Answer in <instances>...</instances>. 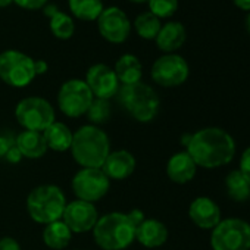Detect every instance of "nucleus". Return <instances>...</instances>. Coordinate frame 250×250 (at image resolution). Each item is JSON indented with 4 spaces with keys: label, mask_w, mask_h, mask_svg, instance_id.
<instances>
[{
    "label": "nucleus",
    "mask_w": 250,
    "mask_h": 250,
    "mask_svg": "<svg viewBox=\"0 0 250 250\" xmlns=\"http://www.w3.org/2000/svg\"><path fill=\"white\" fill-rule=\"evenodd\" d=\"M12 2H15L17 5H20L24 9H31L33 11V9L43 8L47 3V0H12Z\"/></svg>",
    "instance_id": "2f4dec72"
},
{
    "label": "nucleus",
    "mask_w": 250,
    "mask_h": 250,
    "mask_svg": "<svg viewBox=\"0 0 250 250\" xmlns=\"http://www.w3.org/2000/svg\"><path fill=\"white\" fill-rule=\"evenodd\" d=\"M238 171L244 175V178L250 184V147L244 150V153L241 156V161H240V169Z\"/></svg>",
    "instance_id": "7c9ffc66"
},
{
    "label": "nucleus",
    "mask_w": 250,
    "mask_h": 250,
    "mask_svg": "<svg viewBox=\"0 0 250 250\" xmlns=\"http://www.w3.org/2000/svg\"><path fill=\"white\" fill-rule=\"evenodd\" d=\"M84 81L96 99H104V100L115 97L121 85L113 68L107 66L106 63L91 65L87 71Z\"/></svg>",
    "instance_id": "4468645a"
},
{
    "label": "nucleus",
    "mask_w": 250,
    "mask_h": 250,
    "mask_svg": "<svg viewBox=\"0 0 250 250\" xmlns=\"http://www.w3.org/2000/svg\"><path fill=\"white\" fill-rule=\"evenodd\" d=\"M225 188L228 196L235 202H244L250 197V184L238 169L231 171L227 175Z\"/></svg>",
    "instance_id": "393cba45"
},
{
    "label": "nucleus",
    "mask_w": 250,
    "mask_h": 250,
    "mask_svg": "<svg viewBox=\"0 0 250 250\" xmlns=\"http://www.w3.org/2000/svg\"><path fill=\"white\" fill-rule=\"evenodd\" d=\"M213 250H250V224L229 218L221 221L210 235Z\"/></svg>",
    "instance_id": "6e6552de"
},
{
    "label": "nucleus",
    "mask_w": 250,
    "mask_h": 250,
    "mask_svg": "<svg viewBox=\"0 0 250 250\" xmlns=\"http://www.w3.org/2000/svg\"><path fill=\"white\" fill-rule=\"evenodd\" d=\"M12 3V0H0V8H5Z\"/></svg>",
    "instance_id": "4c0bfd02"
},
{
    "label": "nucleus",
    "mask_w": 250,
    "mask_h": 250,
    "mask_svg": "<svg viewBox=\"0 0 250 250\" xmlns=\"http://www.w3.org/2000/svg\"><path fill=\"white\" fill-rule=\"evenodd\" d=\"M136 228L128 212H110L99 216L93 238L102 250H125L136 240Z\"/></svg>",
    "instance_id": "7ed1b4c3"
},
{
    "label": "nucleus",
    "mask_w": 250,
    "mask_h": 250,
    "mask_svg": "<svg viewBox=\"0 0 250 250\" xmlns=\"http://www.w3.org/2000/svg\"><path fill=\"white\" fill-rule=\"evenodd\" d=\"M99 219V210L94 203L75 199L68 202L62 215V221L68 225L72 234H83L93 231Z\"/></svg>",
    "instance_id": "f8f14e48"
},
{
    "label": "nucleus",
    "mask_w": 250,
    "mask_h": 250,
    "mask_svg": "<svg viewBox=\"0 0 250 250\" xmlns=\"http://www.w3.org/2000/svg\"><path fill=\"white\" fill-rule=\"evenodd\" d=\"M77 250H81V249H77Z\"/></svg>",
    "instance_id": "a19ab883"
},
{
    "label": "nucleus",
    "mask_w": 250,
    "mask_h": 250,
    "mask_svg": "<svg viewBox=\"0 0 250 250\" xmlns=\"http://www.w3.org/2000/svg\"><path fill=\"white\" fill-rule=\"evenodd\" d=\"M134 27L140 37L152 40V39H156L162 25H161V20L155 17L152 12H143L136 18Z\"/></svg>",
    "instance_id": "a878e982"
},
{
    "label": "nucleus",
    "mask_w": 250,
    "mask_h": 250,
    "mask_svg": "<svg viewBox=\"0 0 250 250\" xmlns=\"http://www.w3.org/2000/svg\"><path fill=\"white\" fill-rule=\"evenodd\" d=\"M43 11H44V14H46L49 18H52L53 15H56V14L59 12L58 6H56V5H53V3H46V5L43 6Z\"/></svg>",
    "instance_id": "c9c22d12"
},
{
    "label": "nucleus",
    "mask_w": 250,
    "mask_h": 250,
    "mask_svg": "<svg viewBox=\"0 0 250 250\" xmlns=\"http://www.w3.org/2000/svg\"><path fill=\"white\" fill-rule=\"evenodd\" d=\"M149 12H152L159 20L169 18L178 9V0H149Z\"/></svg>",
    "instance_id": "c85d7f7f"
},
{
    "label": "nucleus",
    "mask_w": 250,
    "mask_h": 250,
    "mask_svg": "<svg viewBox=\"0 0 250 250\" xmlns=\"http://www.w3.org/2000/svg\"><path fill=\"white\" fill-rule=\"evenodd\" d=\"M115 97L125 112L143 124L153 121L161 107L158 93L143 81L119 85Z\"/></svg>",
    "instance_id": "20e7f679"
},
{
    "label": "nucleus",
    "mask_w": 250,
    "mask_h": 250,
    "mask_svg": "<svg viewBox=\"0 0 250 250\" xmlns=\"http://www.w3.org/2000/svg\"><path fill=\"white\" fill-rule=\"evenodd\" d=\"M190 68L180 55H164L155 61L150 69L152 80L162 87H178L188 78Z\"/></svg>",
    "instance_id": "9b49d317"
},
{
    "label": "nucleus",
    "mask_w": 250,
    "mask_h": 250,
    "mask_svg": "<svg viewBox=\"0 0 250 250\" xmlns=\"http://www.w3.org/2000/svg\"><path fill=\"white\" fill-rule=\"evenodd\" d=\"M71 240H72V231L68 228V225L62 219L44 225L43 241L49 249L63 250L69 246Z\"/></svg>",
    "instance_id": "5701e85b"
},
{
    "label": "nucleus",
    "mask_w": 250,
    "mask_h": 250,
    "mask_svg": "<svg viewBox=\"0 0 250 250\" xmlns=\"http://www.w3.org/2000/svg\"><path fill=\"white\" fill-rule=\"evenodd\" d=\"M15 118L24 130L43 133L56 121V113L49 100L39 96H30L18 102Z\"/></svg>",
    "instance_id": "423d86ee"
},
{
    "label": "nucleus",
    "mask_w": 250,
    "mask_h": 250,
    "mask_svg": "<svg viewBox=\"0 0 250 250\" xmlns=\"http://www.w3.org/2000/svg\"><path fill=\"white\" fill-rule=\"evenodd\" d=\"M71 187L77 199L94 203L107 194L110 180L104 175L102 168H81L72 177Z\"/></svg>",
    "instance_id": "9d476101"
},
{
    "label": "nucleus",
    "mask_w": 250,
    "mask_h": 250,
    "mask_svg": "<svg viewBox=\"0 0 250 250\" xmlns=\"http://www.w3.org/2000/svg\"><path fill=\"white\" fill-rule=\"evenodd\" d=\"M232 2L241 11H250V0H232Z\"/></svg>",
    "instance_id": "e433bc0d"
},
{
    "label": "nucleus",
    "mask_w": 250,
    "mask_h": 250,
    "mask_svg": "<svg viewBox=\"0 0 250 250\" xmlns=\"http://www.w3.org/2000/svg\"><path fill=\"white\" fill-rule=\"evenodd\" d=\"M113 71H115L116 78L121 85L139 83V81H142V77H143L142 62L137 56H134L131 53L122 55L116 61Z\"/></svg>",
    "instance_id": "4be33fe9"
},
{
    "label": "nucleus",
    "mask_w": 250,
    "mask_h": 250,
    "mask_svg": "<svg viewBox=\"0 0 250 250\" xmlns=\"http://www.w3.org/2000/svg\"><path fill=\"white\" fill-rule=\"evenodd\" d=\"M69 9L78 20L96 21L104 8L102 0H69Z\"/></svg>",
    "instance_id": "b1692460"
},
{
    "label": "nucleus",
    "mask_w": 250,
    "mask_h": 250,
    "mask_svg": "<svg viewBox=\"0 0 250 250\" xmlns=\"http://www.w3.org/2000/svg\"><path fill=\"white\" fill-rule=\"evenodd\" d=\"M97 25L100 34L110 43H122L128 39L131 24L122 9L116 6L104 8L97 18Z\"/></svg>",
    "instance_id": "ddd939ff"
},
{
    "label": "nucleus",
    "mask_w": 250,
    "mask_h": 250,
    "mask_svg": "<svg viewBox=\"0 0 250 250\" xmlns=\"http://www.w3.org/2000/svg\"><path fill=\"white\" fill-rule=\"evenodd\" d=\"M0 250H21V246L14 237L6 235L0 238Z\"/></svg>",
    "instance_id": "473e14b6"
},
{
    "label": "nucleus",
    "mask_w": 250,
    "mask_h": 250,
    "mask_svg": "<svg viewBox=\"0 0 250 250\" xmlns=\"http://www.w3.org/2000/svg\"><path fill=\"white\" fill-rule=\"evenodd\" d=\"M186 37H187V34H186L184 25L177 21H169L161 27L155 40L161 50H164L167 53H172L184 44Z\"/></svg>",
    "instance_id": "aec40b11"
},
{
    "label": "nucleus",
    "mask_w": 250,
    "mask_h": 250,
    "mask_svg": "<svg viewBox=\"0 0 250 250\" xmlns=\"http://www.w3.org/2000/svg\"><path fill=\"white\" fill-rule=\"evenodd\" d=\"M69 150L81 168H102L110 153V140L100 127L87 124L74 133Z\"/></svg>",
    "instance_id": "f03ea898"
},
{
    "label": "nucleus",
    "mask_w": 250,
    "mask_h": 250,
    "mask_svg": "<svg viewBox=\"0 0 250 250\" xmlns=\"http://www.w3.org/2000/svg\"><path fill=\"white\" fill-rule=\"evenodd\" d=\"M15 146V137L9 133L0 134V159L5 158L8 152Z\"/></svg>",
    "instance_id": "c756f323"
},
{
    "label": "nucleus",
    "mask_w": 250,
    "mask_h": 250,
    "mask_svg": "<svg viewBox=\"0 0 250 250\" xmlns=\"http://www.w3.org/2000/svg\"><path fill=\"white\" fill-rule=\"evenodd\" d=\"M136 240L147 249L161 247L168 240V228L159 219L145 218L136 228Z\"/></svg>",
    "instance_id": "f3484780"
},
{
    "label": "nucleus",
    "mask_w": 250,
    "mask_h": 250,
    "mask_svg": "<svg viewBox=\"0 0 250 250\" xmlns=\"http://www.w3.org/2000/svg\"><path fill=\"white\" fill-rule=\"evenodd\" d=\"M34 69H36V75H42V74H46L47 72L49 65H47L46 61L37 59V61H34Z\"/></svg>",
    "instance_id": "f704fd0d"
},
{
    "label": "nucleus",
    "mask_w": 250,
    "mask_h": 250,
    "mask_svg": "<svg viewBox=\"0 0 250 250\" xmlns=\"http://www.w3.org/2000/svg\"><path fill=\"white\" fill-rule=\"evenodd\" d=\"M197 165L187 152H178L172 155L167 164V175L177 184H186L196 175Z\"/></svg>",
    "instance_id": "a211bd4d"
},
{
    "label": "nucleus",
    "mask_w": 250,
    "mask_h": 250,
    "mask_svg": "<svg viewBox=\"0 0 250 250\" xmlns=\"http://www.w3.org/2000/svg\"><path fill=\"white\" fill-rule=\"evenodd\" d=\"M50 30L58 39L66 40V39L72 37L75 25H74L72 18L68 14L59 11L56 15H53L50 18Z\"/></svg>",
    "instance_id": "bb28decb"
},
{
    "label": "nucleus",
    "mask_w": 250,
    "mask_h": 250,
    "mask_svg": "<svg viewBox=\"0 0 250 250\" xmlns=\"http://www.w3.org/2000/svg\"><path fill=\"white\" fill-rule=\"evenodd\" d=\"M187 147V153L202 168H218L227 165L235 153L234 139L224 130L216 127H208L199 130L194 134L186 136L183 140Z\"/></svg>",
    "instance_id": "f257e3e1"
},
{
    "label": "nucleus",
    "mask_w": 250,
    "mask_h": 250,
    "mask_svg": "<svg viewBox=\"0 0 250 250\" xmlns=\"http://www.w3.org/2000/svg\"><path fill=\"white\" fill-rule=\"evenodd\" d=\"M72 136H74V133L71 131L68 125L63 122H59V121H55L43 131V137L47 145V149H50L53 152H59V153L71 149Z\"/></svg>",
    "instance_id": "412c9836"
},
{
    "label": "nucleus",
    "mask_w": 250,
    "mask_h": 250,
    "mask_svg": "<svg viewBox=\"0 0 250 250\" xmlns=\"http://www.w3.org/2000/svg\"><path fill=\"white\" fill-rule=\"evenodd\" d=\"M190 219L203 229H213L221 222V209L209 197H197L188 208Z\"/></svg>",
    "instance_id": "dca6fc26"
},
{
    "label": "nucleus",
    "mask_w": 250,
    "mask_h": 250,
    "mask_svg": "<svg viewBox=\"0 0 250 250\" xmlns=\"http://www.w3.org/2000/svg\"><path fill=\"white\" fill-rule=\"evenodd\" d=\"M246 28H247V31H249V34H250V15H249L247 20H246Z\"/></svg>",
    "instance_id": "58836bf2"
},
{
    "label": "nucleus",
    "mask_w": 250,
    "mask_h": 250,
    "mask_svg": "<svg viewBox=\"0 0 250 250\" xmlns=\"http://www.w3.org/2000/svg\"><path fill=\"white\" fill-rule=\"evenodd\" d=\"M34 59L20 50H5L0 53V78L11 87L22 88L36 78Z\"/></svg>",
    "instance_id": "0eeeda50"
},
{
    "label": "nucleus",
    "mask_w": 250,
    "mask_h": 250,
    "mask_svg": "<svg viewBox=\"0 0 250 250\" xmlns=\"http://www.w3.org/2000/svg\"><path fill=\"white\" fill-rule=\"evenodd\" d=\"M94 96L84 80L65 81L58 91V107L68 118H80L87 113Z\"/></svg>",
    "instance_id": "1a4fd4ad"
},
{
    "label": "nucleus",
    "mask_w": 250,
    "mask_h": 250,
    "mask_svg": "<svg viewBox=\"0 0 250 250\" xmlns=\"http://www.w3.org/2000/svg\"><path fill=\"white\" fill-rule=\"evenodd\" d=\"M66 197L61 187L55 184H42L30 191L27 196V212L37 224L47 225L62 219Z\"/></svg>",
    "instance_id": "39448f33"
},
{
    "label": "nucleus",
    "mask_w": 250,
    "mask_h": 250,
    "mask_svg": "<svg viewBox=\"0 0 250 250\" xmlns=\"http://www.w3.org/2000/svg\"><path fill=\"white\" fill-rule=\"evenodd\" d=\"M131 2H136V3H143V2H149V0H131Z\"/></svg>",
    "instance_id": "ea45409f"
},
{
    "label": "nucleus",
    "mask_w": 250,
    "mask_h": 250,
    "mask_svg": "<svg viewBox=\"0 0 250 250\" xmlns=\"http://www.w3.org/2000/svg\"><path fill=\"white\" fill-rule=\"evenodd\" d=\"M5 159L9 162V164H20L21 161H22V155H21V152L17 149V146H14L9 152H8V155L5 156Z\"/></svg>",
    "instance_id": "72a5a7b5"
},
{
    "label": "nucleus",
    "mask_w": 250,
    "mask_h": 250,
    "mask_svg": "<svg viewBox=\"0 0 250 250\" xmlns=\"http://www.w3.org/2000/svg\"><path fill=\"white\" fill-rule=\"evenodd\" d=\"M85 115L90 119L91 125H96V127H99L100 124L106 122L110 118V104H109V100L96 99L94 97Z\"/></svg>",
    "instance_id": "cd10ccee"
},
{
    "label": "nucleus",
    "mask_w": 250,
    "mask_h": 250,
    "mask_svg": "<svg viewBox=\"0 0 250 250\" xmlns=\"http://www.w3.org/2000/svg\"><path fill=\"white\" fill-rule=\"evenodd\" d=\"M15 146L21 152L22 158L27 159H40L49 150L43 133L30 131V130H22L15 137Z\"/></svg>",
    "instance_id": "6ab92c4d"
},
{
    "label": "nucleus",
    "mask_w": 250,
    "mask_h": 250,
    "mask_svg": "<svg viewBox=\"0 0 250 250\" xmlns=\"http://www.w3.org/2000/svg\"><path fill=\"white\" fill-rule=\"evenodd\" d=\"M137 161L134 155L125 149L121 150H110L106 161L102 165V171L104 175L112 181H122L131 177L136 171Z\"/></svg>",
    "instance_id": "2eb2a0df"
}]
</instances>
